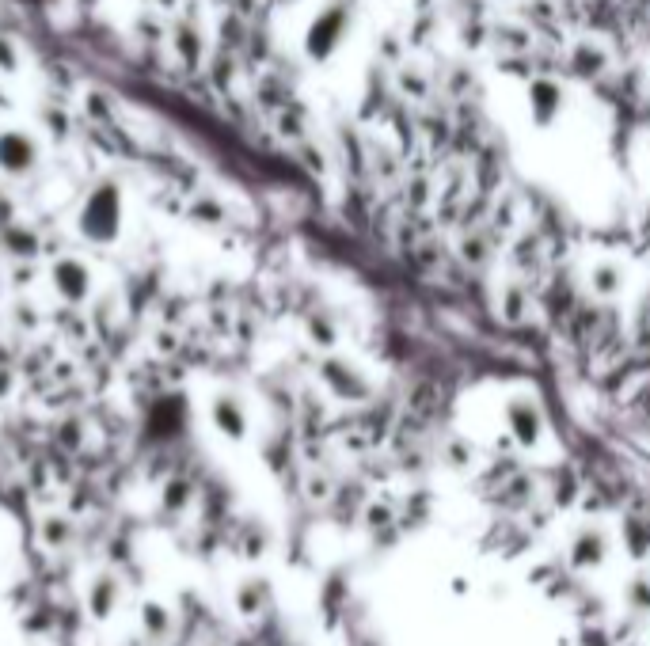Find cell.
<instances>
[{"instance_id": "cell-1", "label": "cell", "mask_w": 650, "mask_h": 646, "mask_svg": "<svg viewBox=\"0 0 650 646\" xmlns=\"http://www.w3.org/2000/svg\"><path fill=\"white\" fill-rule=\"evenodd\" d=\"M126 225V190L118 179H99L77 209V236L92 247H115Z\"/></svg>"}, {"instance_id": "cell-2", "label": "cell", "mask_w": 650, "mask_h": 646, "mask_svg": "<svg viewBox=\"0 0 650 646\" xmlns=\"http://www.w3.org/2000/svg\"><path fill=\"white\" fill-rule=\"evenodd\" d=\"M350 23H354V8H350L346 0H331V4H324L316 16L308 19V27H305L308 61L324 65V61H331V57L339 54V46H343L346 35H350Z\"/></svg>"}, {"instance_id": "cell-3", "label": "cell", "mask_w": 650, "mask_h": 646, "mask_svg": "<svg viewBox=\"0 0 650 646\" xmlns=\"http://www.w3.org/2000/svg\"><path fill=\"white\" fill-rule=\"evenodd\" d=\"M42 164V141L39 133L23 126H4L0 130V175L8 179H27Z\"/></svg>"}, {"instance_id": "cell-4", "label": "cell", "mask_w": 650, "mask_h": 646, "mask_svg": "<svg viewBox=\"0 0 650 646\" xmlns=\"http://www.w3.org/2000/svg\"><path fill=\"white\" fill-rule=\"evenodd\" d=\"M50 289H54V297L65 304H88L92 301V293H96V274H92V266L77 259V255H61L50 263Z\"/></svg>"}, {"instance_id": "cell-5", "label": "cell", "mask_w": 650, "mask_h": 646, "mask_svg": "<svg viewBox=\"0 0 650 646\" xmlns=\"http://www.w3.org/2000/svg\"><path fill=\"white\" fill-rule=\"evenodd\" d=\"M210 422L225 441H236V445H240L251 430L248 403L236 396V392H217V396L210 399Z\"/></svg>"}, {"instance_id": "cell-6", "label": "cell", "mask_w": 650, "mask_h": 646, "mask_svg": "<svg viewBox=\"0 0 650 646\" xmlns=\"http://www.w3.org/2000/svg\"><path fill=\"white\" fill-rule=\"evenodd\" d=\"M525 99H529V118H533V126H540V130L555 126L563 107H567V92H563V84L552 80V76H536L533 84H529V92H525Z\"/></svg>"}, {"instance_id": "cell-7", "label": "cell", "mask_w": 650, "mask_h": 646, "mask_svg": "<svg viewBox=\"0 0 650 646\" xmlns=\"http://www.w3.org/2000/svg\"><path fill=\"white\" fill-rule=\"evenodd\" d=\"M506 426H510V434L517 437V445H525V449L540 445V437H544L540 403H536L533 396H514L506 403Z\"/></svg>"}, {"instance_id": "cell-8", "label": "cell", "mask_w": 650, "mask_h": 646, "mask_svg": "<svg viewBox=\"0 0 650 646\" xmlns=\"http://www.w3.org/2000/svg\"><path fill=\"white\" fill-rule=\"evenodd\" d=\"M118 605H122V582H118V574L103 570V574H96V578L88 582V589H84V608H88V616H92L96 624H107V620L118 612Z\"/></svg>"}, {"instance_id": "cell-9", "label": "cell", "mask_w": 650, "mask_h": 646, "mask_svg": "<svg viewBox=\"0 0 650 646\" xmlns=\"http://www.w3.org/2000/svg\"><path fill=\"white\" fill-rule=\"evenodd\" d=\"M320 380L331 388V396H339V399H358V396H365V388H369L365 377L358 373V365L346 358L320 361Z\"/></svg>"}, {"instance_id": "cell-10", "label": "cell", "mask_w": 650, "mask_h": 646, "mask_svg": "<svg viewBox=\"0 0 650 646\" xmlns=\"http://www.w3.org/2000/svg\"><path fill=\"white\" fill-rule=\"evenodd\" d=\"M609 559V532L601 525H586L574 532L571 540V567L574 570H597Z\"/></svg>"}, {"instance_id": "cell-11", "label": "cell", "mask_w": 650, "mask_h": 646, "mask_svg": "<svg viewBox=\"0 0 650 646\" xmlns=\"http://www.w3.org/2000/svg\"><path fill=\"white\" fill-rule=\"evenodd\" d=\"M270 601H274V589H270V582L263 578V574L240 578V582H236V589H232V608H236L240 616H248V620L263 616Z\"/></svg>"}, {"instance_id": "cell-12", "label": "cell", "mask_w": 650, "mask_h": 646, "mask_svg": "<svg viewBox=\"0 0 650 646\" xmlns=\"http://www.w3.org/2000/svg\"><path fill=\"white\" fill-rule=\"evenodd\" d=\"M172 50L187 69L202 65V57H206V35H202V27L194 19H179L172 27Z\"/></svg>"}, {"instance_id": "cell-13", "label": "cell", "mask_w": 650, "mask_h": 646, "mask_svg": "<svg viewBox=\"0 0 650 646\" xmlns=\"http://www.w3.org/2000/svg\"><path fill=\"white\" fill-rule=\"evenodd\" d=\"M305 335L312 346H320V350H335V346H339V320H335V312H327V308L308 312Z\"/></svg>"}, {"instance_id": "cell-14", "label": "cell", "mask_w": 650, "mask_h": 646, "mask_svg": "<svg viewBox=\"0 0 650 646\" xmlns=\"http://www.w3.org/2000/svg\"><path fill=\"white\" fill-rule=\"evenodd\" d=\"M73 532H77V525L69 513H50L39 521V544L46 551H61L73 544Z\"/></svg>"}, {"instance_id": "cell-15", "label": "cell", "mask_w": 650, "mask_h": 646, "mask_svg": "<svg viewBox=\"0 0 650 646\" xmlns=\"http://www.w3.org/2000/svg\"><path fill=\"white\" fill-rule=\"evenodd\" d=\"M590 293L601 301H612L624 293V266L616 263H597L590 270Z\"/></svg>"}, {"instance_id": "cell-16", "label": "cell", "mask_w": 650, "mask_h": 646, "mask_svg": "<svg viewBox=\"0 0 650 646\" xmlns=\"http://www.w3.org/2000/svg\"><path fill=\"white\" fill-rule=\"evenodd\" d=\"M137 616H141V631H145L153 643H160V639L172 635V608L164 605V601H145Z\"/></svg>"}, {"instance_id": "cell-17", "label": "cell", "mask_w": 650, "mask_h": 646, "mask_svg": "<svg viewBox=\"0 0 650 646\" xmlns=\"http://www.w3.org/2000/svg\"><path fill=\"white\" fill-rule=\"evenodd\" d=\"M0 247H4L12 259H31V255H39V232H35V228H27V225L4 228Z\"/></svg>"}, {"instance_id": "cell-18", "label": "cell", "mask_w": 650, "mask_h": 646, "mask_svg": "<svg viewBox=\"0 0 650 646\" xmlns=\"http://www.w3.org/2000/svg\"><path fill=\"white\" fill-rule=\"evenodd\" d=\"M605 65H609V54L597 46V42H578L571 50V69L578 76H597L605 73Z\"/></svg>"}, {"instance_id": "cell-19", "label": "cell", "mask_w": 650, "mask_h": 646, "mask_svg": "<svg viewBox=\"0 0 650 646\" xmlns=\"http://www.w3.org/2000/svg\"><path fill=\"white\" fill-rule=\"evenodd\" d=\"M624 601L631 612H650V578L647 574H635L628 586H624Z\"/></svg>"}, {"instance_id": "cell-20", "label": "cell", "mask_w": 650, "mask_h": 646, "mask_svg": "<svg viewBox=\"0 0 650 646\" xmlns=\"http://www.w3.org/2000/svg\"><path fill=\"white\" fill-rule=\"evenodd\" d=\"M23 69V50L16 38L0 35V76H20Z\"/></svg>"}, {"instance_id": "cell-21", "label": "cell", "mask_w": 650, "mask_h": 646, "mask_svg": "<svg viewBox=\"0 0 650 646\" xmlns=\"http://www.w3.org/2000/svg\"><path fill=\"white\" fill-rule=\"evenodd\" d=\"M191 217L198 225H221V221H225V206H221L217 198H210V194H202V198L191 206Z\"/></svg>"}, {"instance_id": "cell-22", "label": "cell", "mask_w": 650, "mask_h": 646, "mask_svg": "<svg viewBox=\"0 0 650 646\" xmlns=\"http://www.w3.org/2000/svg\"><path fill=\"white\" fill-rule=\"evenodd\" d=\"M267 544H270V532L263 529V525H248L244 536H240V548H244L248 559H259V555L267 551Z\"/></svg>"}, {"instance_id": "cell-23", "label": "cell", "mask_w": 650, "mask_h": 646, "mask_svg": "<svg viewBox=\"0 0 650 646\" xmlns=\"http://www.w3.org/2000/svg\"><path fill=\"white\" fill-rule=\"evenodd\" d=\"M191 498H194L191 483H187V479H172L168 491H164V506H168V510H187Z\"/></svg>"}, {"instance_id": "cell-24", "label": "cell", "mask_w": 650, "mask_h": 646, "mask_svg": "<svg viewBox=\"0 0 650 646\" xmlns=\"http://www.w3.org/2000/svg\"><path fill=\"white\" fill-rule=\"evenodd\" d=\"M525 308H529V297L521 293V289H506V297H502V316L510 323H521L525 320Z\"/></svg>"}, {"instance_id": "cell-25", "label": "cell", "mask_w": 650, "mask_h": 646, "mask_svg": "<svg viewBox=\"0 0 650 646\" xmlns=\"http://www.w3.org/2000/svg\"><path fill=\"white\" fill-rule=\"evenodd\" d=\"M84 111L92 114V118H99V122H111V99L103 92H88L84 95Z\"/></svg>"}, {"instance_id": "cell-26", "label": "cell", "mask_w": 650, "mask_h": 646, "mask_svg": "<svg viewBox=\"0 0 650 646\" xmlns=\"http://www.w3.org/2000/svg\"><path fill=\"white\" fill-rule=\"evenodd\" d=\"M137 35L141 38H164V27H160V23H156V16H141L137 19Z\"/></svg>"}, {"instance_id": "cell-27", "label": "cell", "mask_w": 650, "mask_h": 646, "mask_svg": "<svg viewBox=\"0 0 650 646\" xmlns=\"http://www.w3.org/2000/svg\"><path fill=\"white\" fill-rule=\"evenodd\" d=\"M46 122H50V130L58 133V137H69V118L65 114H54V111H46Z\"/></svg>"}, {"instance_id": "cell-28", "label": "cell", "mask_w": 650, "mask_h": 646, "mask_svg": "<svg viewBox=\"0 0 650 646\" xmlns=\"http://www.w3.org/2000/svg\"><path fill=\"white\" fill-rule=\"evenodd\" d=\"M149 4H153L156 12H175L179 8V0H149Z\"/></svg>"}, {"instance_id": "cell-29", "label": "cell", "mask_w": 650, "mask_h": 646, "mask_svg": "<svg viewBox=\"0 0 650 646\" xmlns=\"http://www.w3.org/2000/svg\"><path fill=\"white\" fill-rule=\"evenodd\" d=\"M202 646H229V643H221V639H206Z\"/></svg>"}, {"instance_id": "cell-30", "label": "cell", "mask_w": 650, "mask_h": 646, "mask_svg": "<svg viewBox=\"0 0 650 646\" xmlns=\"http://www.w3.org/2000/svg\"><path fill=\"white\" fill-rule=\"evenodd\" d=\"M0 293H4V282H0Z\"/></svg>"}]
</instances>
